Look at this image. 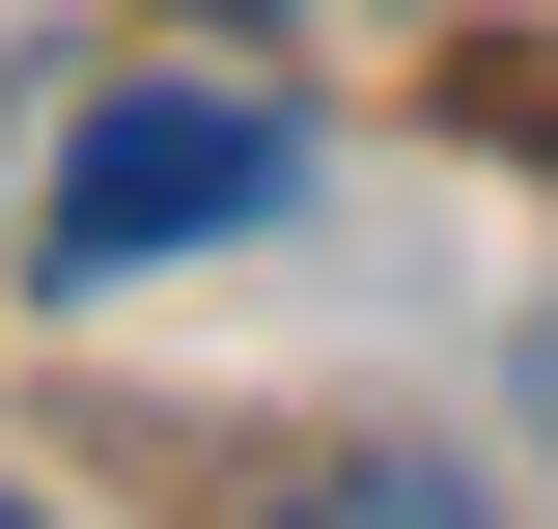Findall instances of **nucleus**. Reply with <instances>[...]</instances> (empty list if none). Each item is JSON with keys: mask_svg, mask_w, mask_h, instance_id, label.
<instances>
[{"mask_svg": "<svg viewBox=\"0 0 558 529\" xmlns=\"http://www.w3.org/2000/svg\"><path fill=\"white\" fill-rule=\"evenodd\" d=\"M279 196H307V112H279V84H223V57H140V84H84L57 196H28V279H168V251H252Z\"/></svg>", "mask_w": 558, "mask_h": 529, "instance_id": "obj_1", "label": "nucleus"}, {"mask_svg": "<svg viewBox=\"0 0 558 529\" xmlns=\"http://www.w3.org/2000/svg\"><path fill=\"white\" fill-rule=\"evenodd\" d=\"M252 529H475V473H418V446H336V473H279Z\"/></svg>", "mask_w": 558, "mask_h": 529, "instance_id": "obj_2", "label": "nucleus"}, {"mask_svg": "<svg viewBox=\"0 0 558 529\" xmlns=\"http://www.w3.org/2000/svg\"><path fill=\"white\" fill-rule=\"evenodd\" d=\"M0 529H57V502H0Z\"/></svg>", "mask_w": 558, "mask_h": 529, "instance_id": "obj_3", "label": "nucleus"}, {"mask_svg": "<svg viewBox=\"0 0 558 529\" xmlns=\"http://www.w3.org/2000/svg\"><path fill=\"white\" fill-rule=\"evenodd\" d=\"M531 391H558V334H531Z\"/></svg>", "mask_w": 558, "mask_h": 529, "instance_id": "obj_4", "label": "nucleus"}, {"mask_svg": "<svg viewBox=\"0 0 558 529\" xmlns=\"http://www.w3.org/2000/svg\"><path fill=\"white\" fill-rule=\"evenodd\" d=\"M531 139H558V84H531Z\"/></svg>", "mask_w": 558, "mask_h": 529, "instance_id": "obj_5", "label": "nucleus"}]
</instances>
